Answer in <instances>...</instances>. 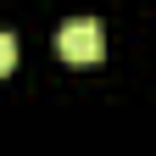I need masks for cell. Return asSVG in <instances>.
Instances as JSON below:
<instances>
[{
  "label": "cell",
  "instance_id": "cell-1",
  "mask_svg": "<svg viewBox=\"0 0 156 156\" xmlns=\"http://www.w3.org/2000/svg\"><path fill=\"white\" fill-rule=\"evenodd\" d=\"M56 56H62V62H78V67L101 62V56H106L101 23H95V17H67V23L56 28Z\"/></svg>",
  "mask_w": 156,
  "mask_h": 156
},
{
  "label": "cell",
  "instance_id": "cell-2",
  "mask_svg": "<svg viewBox=\"0 0 156 156\" xmlns=\"http://www.w3.org/2000/svg\"><path fill=\"white\" fill-rule=\"evenodd\" d=\"M11 67H17V39H11V34H0V78H6Z\"/></svg>",
  "mask_w": 156,
  "mask_h": 156
}]
</instances>
